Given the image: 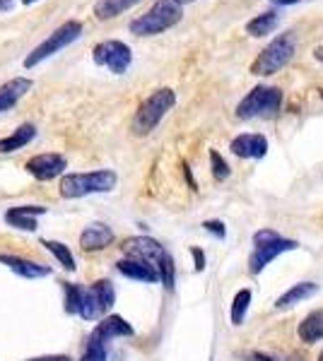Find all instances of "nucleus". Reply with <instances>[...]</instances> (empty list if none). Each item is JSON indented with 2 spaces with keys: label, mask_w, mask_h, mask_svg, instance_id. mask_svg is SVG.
Segmentation results:
<instances>
[{
  "label": "nucleus",
  "mask_w": 323,
  "mask_h": 361,
  "mask_svg": "<svg viewBox=\"0 0 323 361\" xmlns=\"http://www.w3.org/2000/svg\"><path fill=\"white\" fill-rule=\"evenodd\" d=\"M116 270H119L123 277L138 279V282H148V284L162 282L160 272H157L155 267L148 265V263H143V260H135V258L119 260V263H116Z\"/></svg>",
  "instance_id": "obj_15"
},
{
  "label": "nucleus",
  "mask_w": 323,
  "mask_h": 361,
  "mask_svg": "<svg viewBox=\"0 0 323 361\" xmlns=\"http://www.w3.org/2000/svg\"><path fill=\"white\" fill-rule=\"evenodd\" d=\"M251 304V289H242L234 296V304H232V323L234 325H242L246 318V311H249Z\"/></svg>",
  "instance_id": "obj_25"
},
{
  "label": "nucleus",
  "mask_w": 323,
  "mask_h": 361,
  "mask_svg": "<svg viewBox=\"0 0 323 361\" xmlns=\"http://www.w3.org/2000/svg\"><path fill=\"white\" fill-rule=\"evenodd\" d=\"M174 104H176V94H174V90H169V87H162V90L152 92V94L140 104L138 111L133 116V123H131L133 135H138V137L150 135V133L162 123L164 116L172 111Z\"/></svg>",
  "instance_id": "obj_4"
},
{
  "label": "nucleus",
  "mask_w": 323,
  "mask_h": 361,
  "mask_svg": "<svg viewBox=\"0 0 323 361\" xmlns=\"http://www.w3.org/2000/svg\"><path fill=\"white\" fill-rule=\"evenodd\" d=\"M66 311L85 320H102L114 308L116 289L111 279H99V282L82 287V284L66 282Z\"/></svg>",
  "instance_id": "obj_1"
},
{
  "label": "nucleus",
  "mask_w": 323,
  "mask_h": 361,
  "mask_svg": "<svg viewBox=\"0 0 323 361\" xmlns=\"http://www.w3.org/2000/svg\"><path fill=\"white\" fill-rule=\"evenodd\" d=\"M299 337H302V342H319L323 340V308L321 311H311L307 318L299 323Z\"/></svg>",
  "instance_id": "obj_21"
},
{
  "label": "nucleus",
  "mask_w": 323,
  "mask_h": 361,
  "mask_svg": "<svg viewBox=\"0 0 323 361\" xmlns=\"http://www.w3.org/2000/svg\"><path fill=\"white\" fill-rule=\"evenodd\" d=\"M203 226H205V231H210V234H215L217 238H225V234H227L225 224L217 222V219H208V222H203Z\"/></svg>",
  "instance_id": "obj_28"
},
{
  "label": "nucleus",
  "mask_w": 323,
  "mask_h": 361,
  "mask_svg": "<svg viewBox=\"0 0 323 361\" xmlns=\"http://www.w3.org/2000/svg\"><path fill=\"white\" fill-rule=\"evenodd\" d=\"M254 246L256 248L249 258V270L254 272V275H258V272L266 270V265L270 260H275L278 255L287 253V250L299 248V243L292 241V238H283L273 229H261L254 234Z\"/></svg>",
  "instance_id": "obj_8"
},
{
  "label": "nucleus",
  "mask_w": 323,
  "mask_h": 361,
  "mask_svg": "<svg viewBox=\"0 0 323 361\" xmlns=\"http://www.w3.org/2000/svg\"><path fill=\"white\" fill-rule=\"evenodd\" d=\"M0 263L8 265L15 275H20L25 279H41V277H49L51 272H54L49 265H41V263H34V260L17 258V255H0Z\"/></svg>",
  "instance_id": "obj_16"
},
{
  "label": "nucleus",
  "mask_w": 323,
  "mask_h": 361,
  "mask_svg": "<svg viewBox=\"0 0 323 361\" xmlns=\"http://www.w3.org/2000/svg\"><path fill=\"white\" fill-rule=\"evenodd\" d=\"M133 333L135 330L131 328V323H128L123 316H107V318L99 320V325L92 330L87 340L107 347V342L116 340V337H133Z\"/></svg>",
  "instance_id": "obj_12"
},
{
  "label": "nucleus",
  "mask_w": 323,
  "mask_h": 361,
  "mask_svg": "<svg viewBox=\"0 0 323 361\" xmlns=\"http://www.w3.org/2000/svg\"><path fill=\"white\" fill-rule=\"evenodd\" d=\"M319 361H323V352H321V357H319Z\"/></svg>",
  "instance_id": "obj_36"
},
{
  "label": "nucleus",
  "mask_w": 323,
  "mask_h": 361,
  "mask_svg": "<svg viewBox=\"0 0 323 361\" xmlns=\"http://www.w3.org/2000/svg\"><path fill=\"white\" fill-rule=\"evenodd\" d=\"M229 149L242 159H263L268 154V140L261 133H244L232 140Z\"/></svg>",
  "instance_id": "obj_13"
},
{
  "label": "nucleus",
  "mask_w": 323,
  "mask_h": 361,
  "mask_svg": "<svg viewBox=\"0 0 323 361\" xmlns=\"http://www.w3.org/2000/svg\"><path fill=\"white\" fill-rule=\"evenodd\" d=\"M251 361H273L268 357V354H261V352H256V354H251Z\"/></svg>",
  "instance_id": "obj_33"
},
{
  "label": "nucleus",
  "mask_w": 323,
  "mask_h": 361,
  "mask_svg": "<svg viewBox=\"0 0 323 361\" xmlns=\"http://www.w3.org/2000/svg\"><path fill=\"white\" fill-rule=\"evenodd\" d=\"M297 54V39L292 32H285L280 37H275L266 49L258 54V58L251 66V73L258 78H268V75L280 73L285 66H290V61Z\"/></svg>",
  "instance_id": "obj_6"
},
{
  "label": "nucleus",
  "mask_w": 323,
  "mask_h": 361,
  "mask_svg": "<svg viewBox=\"0 0 323 361\" xmlns=\"http://www.w3.org/2000/svg\"><path fill=\"white\" fill-rule=\"evenodd\" d=\"M270 3H273V5H283V8H285V5H297V3H302V0H270Z\"/></svg>",
  "instance_id": "obj_32"
},
{
  "label": "nucleus",
  "mask_w": 323,
  "mask_h": 361,
  "mask_svg": "<svg viewBox=\"0 0 323 361\" xmlns=\"http://www.w3.org/2000/svg\"><path fill=\"white\" fill-rule=\"evenodd\" d=\"M37 137V126L34 123H22L13 135L3 137L0 140V154H10V152H17V149L27 147L32 140Z\"/></svg>",
  "instance_id": "obj_19"
},
{
  "label": "nucleus",
  "mask_w": 323,
  "mask_h": 361,
  "mask_svg": "<svg viewBox=\"0 0 323 361\" xmlns=\"http://www.w3.org/2000/svg\"><path fill=\"white\" fill-rule=\"evenodd\" d=\"M15 8V0H0V13H10Z\"/></svg>",
  "instance_id": "obj_31"
},
{
  "label": "nucleus",
  "mask_w": 323,
  "mask_h": 361,
  "mask_svg": "<svg viewBox=\"0 0 323 361\" xmlns=\"http://www.w3.org/2000/svg\"><path fill=\"white\" fill-rule=\"evenodd\" d=\"M181 17H184V5L179 0H157L148 13L135 17L128 29L135 37H157V34L179 25Z\"/></svg>",
  "instance_id": "obj_3"
},
{
  "label": "nucleus",
  "mask_w": 323,
  "mask_h": 361,
  "mask_svg": "<svg viewBox=\"0 0 323 361\" xmlns=\"http://www.w3.org/2000/svg\"><path fill=\"white\" fill-rule=\"evenodd\" d=\"M278 25H280V15L275 13V10H268V13L256 15L254 20L246 25V34H249V37L261 39V37H268V34H273L275 29H278Z\"/></svg>",
  "instance_id": "obj_20"
},
{
  "label": "nucleus",
  "mask_w": 323,
  "mask_h": 361,
  "mask_svg": "<svg viewBox=\"0 0 323 361\" xmlns=\"http://www.w3.org/2000/svg\"><path fill=\"white\" fill-rule=\"evenodd\" d=\"M82 361H107V347L87 340V347H85V354H82Z\"/></svg>",
  "instance_id": "obj_27"
},
{
  "label": "nucleus",
  "mask_w": 323,
  "mask_h": 361,
  "mask_svg": "<svg viewBox=\"0 0 323 361\" xmlns=\"http://www.w3.org/2000/svg\"><path fill=\"white\" fill-rule=\"evenodd\" d=\"M191 255L196 260V272H203L205 270V255L201 248H191Z\"/></svg>",
  "instance_id": "obj_29"
},
{
  "label": "nucleus",
  "mask_w": 323,
  "mask_h": 361,
  "mask_svg": "<svg viewBox=\"0 0 323 361\" xmlns=\"http://www.w3.org/2000/svg\"><path fill=\"white\" fill-rule=\"evenodd\" d=\"M119 183V176L111 169H99V171L87 173H66L61 180V197L75 200L92 193H111Z\"/></svg>",
  "instance_id": "obj_5"
},
{
  "label": "nucleus",
  "mask_w": 323,
  "mask_h": 361,
  "mask_svg": "<svg viewBox=\"0 0 323 361\" xmlns=\"http://www.w3.org/2000/svg\"><path fill=\"white\" fill-rule=\"evenodd\" d=\"M25 169L37 180H51V178L61 176V173L66 171L68 159L58 152H41L37 157H32V159L25 164Z\"/></svg>",
  "instance_id": "obj_11"
},
{
  "label": "nucleus",
  "mask_w": 323,
  "mask_h": 361,
  "mask_svg": "<svg viewBox=\"0 0 323 361\" xmlns=\"http://www.w3.org/2000/svg\"><path fill=\"white\" fill-rule=\"evenodd\" d=\"M29 361H70V357H66V354H54V357H37Z\"/></svg>",
  "instance_id": "obj_30"
},
{
  "label": "nucleus",
  "mask_w": 323,
  "mask_h": 361,
  "mask_svg": "<svg viewBox=\"0 0 323 361\" xmlns=\"http://www.w3.org/2000/svg\"><path fill=\"white\" fill-rule=\"evenodd\" d=\"M46 250H51L54 253V258L61 263L63 267H66L68 272H75L78 270V265H75V258H73V253H70V248L68 246H63L61 241H51V238H44V243H41Z\"/></svg>",
  "instance_id": "obj_24"
},
{
  "label": "nucleus",
  "mask_w": 323,
  "mask_h": 361,
  "mask_svg": "<svg viewBox=\"0 0 323 361\" xmlns=\"http://www.w3.org/2000/svg\"><path fill=\"white\" fill-rule=\"evenodd\" d=\"M283 106V90L270 85H258L237 104V118L251 121L258 116H275Z\"/></svg>",
  "instance_id": "obj_9"
},
{
  "label": "nucleus",
  "mask_w": 323,
  "mask_h": 361,
  "mask_svg": "<svg viewBox=\"0 0 323 361\" xmlns=\"http://www.w3.org/2000/svg\"><path fill=\"white\" fill-rule=\"evenodd\" d=\"M210 164H213V176H215V180H225V178H229V164L225 159H222V154L217 152V149H210Z\"/></svg>",
  "instance_id": "obj_26"
},
{
  "label": "nucleus",
  "mask_w": 323,
  "mask_h": 361,
  "mask_svg": "<svg viewBox=\"0 0 323 361\" xmlns=\"http://www.w3.org/2000/svg\"><path fill=\"white\" fill-rule=\"evenodd\" d=\"M46 214V207L41 205H20V207H10L5 212V222L15 229L22 231H37V217Z\"/></svg>",
  "instance_id": "obj_14"
},
{
  "label": "nucleus",
  "mask_w": 323,
  "mask_h": 361,
  "mask_svg": "<svg viewBox=\"0 0 323 361\" xmlns=\"http://www.w3.org/2000/svg\"><path fill=\"white\" fill-rule=\"evenodd\" d=\"M82 32H85V27H82V22L78 20H68V22H63L61 27L56 29V32H51L49 37L41 42L37 49H32L27 54L25 58V70H32V68H37L39 63H44L46 58H51V56H56L58 51H63L66 46L70 44H75L78 39L82 37Z\"/></svg>",
  "instance_id": "obj_7"
},
{
  "label": "nucleus",
  "mask_w": 323,
  "mask_h": 361,
  "mask_svg": "<svg viewBox=\"0 0 323 361\" xmlns=\"http://www.w3.org/2000/svg\"><path fill=\"white\" fill-rule=\"evenodd\" d=\"M123 253L128 258H135V260H143L155 267L162 277V284L167 289H174V275H176V267H174V260L172 255L167 253V248L162 246L160 241L150 236H131L123 241Z\"/></svg>",
  "instance_id": "obj_2"
},
{
  "label": "nucleus",
  "mask_w": 323,
  "mask_h": 361,
  "mask_svg": "<svg viewBox=\"0 0 323 361\" xmlns=\"http://www.w3.org/2000/svg\"><path fill=\"white\" fill-rule=\"evenodd\" d=\"M32 87L34 82L29 78H15V80H10V82H5L0 87V114L15 109L17 102H20Z\"/></svg>",
  "instance_id": "obj_18"
},
{
  "label": "nucleus",
  "mask_w": 323,
  "mask_h": 361,
  "mask_svg": "<svg viewBox=\"0 0 323 361\" xmlns=\"http://www.w3.org/2000/svg\"><path fill=\"white\" fill-rule=\"evenodd\" d=\"M32 3H39V0H22V5H32Z\"/></svg>",
  "instance_id": "obj_34"
},
{
  "label": "nucleus",
  "mask_w": 323,
  "mask_h": 361,
  "mask_svg": "<svg viewBox=\"0 0 323 361\" xmlns=\"http://www.w3.org/2000/svg\"><path fill=\"white\" fill-rule=\"evenodd\" d=\"M92 61L97 63L99 68H107L109 73L114 75H123L128 73L133 63V51L128 44L119 42V39H107V42L97 44L92 49Z\"/></svg>",
  "instance_id": "obj_10"
},
{
  "label": "nucleus",
  "mask_w": 323,
  "mask_h": 361,
  "mask_svg": "<svg viewBox=\"0 0 323 361\" xmlns=\"http://www.w3.org/2000/svg\"><path fill=\"white\" fill-rule=\"evenodd\" d=\"M181 5H189V3H196V0H179Z\"/></svg>",
  "instance_id": "obj_35"
},
{
  "label": "nucleus",
  "mask_w": 323,
  "mask_h": 361,
  "mask_svg": "<svg viewBox=\"0 0 323 361\" xmlns=\"http://www.w3.org/2000/svg\"><path fill=\"white\" fill-rule=\"evenodd\" d=\"M316 292H319V287H316L314 282L295 284V287H292L290 292H285L278 301H275V306H278V308H292V306L302 304L304 299H309V296H314Z\"/></svg>",
  "instance_id": "obj_22"
},
{
  "label": "nucleus",
  "mask_w": 323,
  "mask_h": 361,
  "mask_svg": "<svg viewBox=\"0 0 323 361\" xmlns=\"http://www.w3.org/2000/svg\"><path fill=\"white\" fill-rule=\"evenodd\" d=\"M138 3H143V0H97L95 15L97 20H114V17H119L126 10L135 8Z\"/></svg>",
  "instance_id": "obj_23"
},
{
  "label": "nucleus",
  "mask_w": 323,
  "mask_h": 361,
  "mask_svg": "<svg viewBox=\"0 0 323 361\" xmlns=\"http://www.w3.org/2000/svg\"><path fill=\"white\" fill-rule=\"evenodd\" d=\"M114 243V231L107 224H90L85 231L80 234V246L82 250L92 253V250H102Z\"/></svg>",
  "instance_id": "obj_17"
}]
</instances>
